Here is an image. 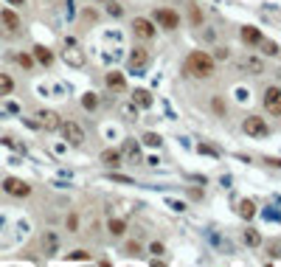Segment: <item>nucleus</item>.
Here are the masks:
<instances>
[{
  "mask_svg": "<svg viewBox=\"0 0 281 267\" xmlns=\"http://www.w3.org/2000/svg\"><path fill=\"white\" fill-rule=\"evenodd\" d=\"M264 110L270 115H281V87H267L264 90Z\"/></svg>",
  "mask_w": 281,
  "mask_h": 267,
  "instance_id": "nucleus-4",
  "label": "nucleus"
},
{
  "mask_svg": "<svg viewBox=\"0 0 281 267\" xmlns=\"http://www.w3.org/2000/svg\"><path fill=\"white\" fill-rule=\"evenodd\" d=\"M245 245H250V247H259V245H261V236H259V231H245Z\"/></svg>",
  "mask_w": 281,
  "mask_h": 267,
  "instance_id": "nucleus-21",
  "label": "nucleus"
},
{
  "mask_svg": "<svg viewBox=\"0 0 281 267\" xmlns=\"http://www.w3.org/2000/svg\"><path fill=\"white\" fill-rule=\"evenodd\" d=\"M17 62H20V65H23V68H31V56L20 54V56H17Z\"/></svg>",
  "mask_w": 281,
  "mask_h": 267,
  "instance_id": "nucleus-30",
  "label": "nucleus"
},
{
  "mask_svg": "<svg viewBox=\"0 0 281 267\" xmlns=\"http://www.w3.org/2000/svg\"><path fill=\"white\" fill-rule=\"evenodd\" d=\"M68 259H76V261H87V259H90V253H87V250H73V253H68Z\"/></svg>",
  "mask_w": 281,
  "mask_h": 267,
  "instance_id": "nucleus-27",
  "label": "nucleus"
},
{
  "mask_svg": "<svg viewBox=\"0 0 281 267\" xmlns=\"http://www.w3.org/2000/svg\"><path fill=\"white\" fill-rule=\"evenodd\" d=\"M59 115H56L54 110H40L37 112V126H42V129H48V132H54V129H59Z\"/></svg>",
  "mask_w": 281,
  "mask_h": 267,
  "instance_id": "nucleus-7",
  "label": "nucleus"
},
{
  "mask_svg": "<svg viewBox=\"0 0 281 267\" xmlns=\"http://www.w3.org/2000/svg\"><path fill=\"white\" fill-rule=\"evenodd\" d=\"M0 23H3V28H6L9 34H14L17 28H20V17L12 12V9H6V12H0Z\"/></svg>",
  "mask_w": 281,
  "mask_h": 267,
  "instance_id": "nucleus-10",
  "label": "nucleus"
},
{
  "mask_svg": "<svg viewBox=\"0 0 281 267\" xmlns=\"http://www.w3.org/2000/svg\"><path fill=\"white\" fill-rule=\"evenodd\" d=\"M3 189H6V194H12V197H28L31 194V186L17 180V177H6V180H3Z\"/></svg>",
  "mask_w": 281,
  "mask_h": 267,
  "instance_id": "nucleus-6",
  "label": "nucleus"
},
{
  "mask_svg": "<svg viewBox=\"0 0 281 267\" xmlns=\"http://www.w3.org/2000/svg\"><path fill=\"white\" fill-rule=\"evenodd\" d=\"M59 132H62V138L68 141V144H73V147H82L84 144V132L76 121H62V124H59Z\"/></svg>",
  "mask_w": 281,
  "mask_h": 267,
  "instance_id": "nucleus-2",
  "label": "nucleus"
},
{
  "mask_svg": "<svg viewBox=\"0 0 281 267\" xmlns=\"http://www.w3.org/2000/svg\"><path fill=\"white\" fill-rule=\"evenodd\" d=\"M62 59H65L68 65H73V68H82V65H84V51L76 48V45H65Z\"/></svg>",
  "mask_w": 281,
  "mask_h": 267,
  "instance_id": "nucleus-9",
  "label": "nucleus"
},
{
  "mask_svg": "<svg viewBox=\"0 0 281 267\" xmlns=\"http://www.w3.org/2000/svg\"><path fill=\"white\" fill-rule=\"evenodd\" d=\"M155 23L163 26V28H169V31H175V28L180 26V17H177L172 9H158V12H155Z\"/></svg>",
  "mask_w": 281,
  "mask_h": 267,
  "instance_id": "nucleus-5",
  "label": "nucleus"
},
{
  "mask_svg": "<svg viewBox=\"0 0 281 267\" xmlns=\"http://www.w3.org/2000/svg\"><path fill=\"white\" fill-rule=\"evenodd\" d=\"M132 31H135V37H140V40H152L155 37V26L147 20V17H135Z\"/></svg>",
  "mask_w": 281,
  "mask_h": 267,
  "instance_id": "nucleus-8",
  "label": "nucleus"
},
{
  "mask_svg": "<svg viewBox=\"0 0 281 267\" xmlns=\"http://www.w3.org/2000/svg\"><path fill=\"white\" fill-rule=\"evenodd\" d=\"M110 3H112V0H110Z\"/></svg>",
  "mask_w": 281,
  "mask_h": 267,
  "instance_id": "nucleus-34",
  "label": "nucleus"
},
{
  "mask_svg": "<svg viewBox=\"0 0 281 267\" xmlns=\"http://www.w3.org/2000/svg\"><path fill=\"white\" fill-rule=\"evenodd\" d=\"M124 155H129V158H138V144L126 141V144H124Z\"/></svg>",
  "mask_w": 281,
  "mask_h": 267,
  "instance_id": "nucleus-26",
  "label": "nucleus"
},
{
  "mask_svg": "<svg viewBox=\"0 0 281 267\" xmlns=\"http://www.w3.org/2000/svg\"><path fill=\"white\" fill-rule=\"evenodd\" d=\"M107 87H110V90H124L126 82H124V76H121V73H115V70H112V73H107Z\"/></svg>",
  "mask_w": 281,
  "mask_h": 267,
  "instance_id": "nucleus-12",
  "label": "nucleus"
},
{
  "mask_svg": "<svg viewBox=\"0 0 281 267\" xmlns=\"http://www.w3.org/2000/svg\"><path fill=\"white\" fill-rule=\"evenodd\" d=\"M239 217H242V219H253V217H256V205H253V200H242V203H239Z\"/></svg>",
  "mask_w": 281,
  "mask_h": 267,
  "instance_id": "nucleus-13",
  "label": "nucleus"
},
{
  "mask_svg": "<svg viewBox=\"0 0 281 267\" xmlns=\"http://www.w3.org/2000/svg\"><path fill=\"white\" fill-rule=\"evenodd\" d=\"M270 256L281 259V239H278V242H270Z\"/></svg>",
  "mask_w": 281,
  "mask_h": 267,
  "instance_id": "nucleus-28",
  "label": "nucleus"
},
{
  "mask_svg": "<svg viewBox=\"0 0 281 267\" xmlns=\"http://www.w3.org/2000/svg\"><path fill=\"white\" fill-rule=\"evenodd\" d=\"M149 250H152V253H158V256H161V253H163V245H161V242H152V247H149Z\"/></svg>",
  "mask_w": 281,
  "mask_h": 267,
  "instance_id": "nucleus-31",
  "label": "nucleus"
},
{
  "mask_svg": "<svg viewBox=\"0 0 281 267\" xmlns=\"http://www.w3.org/2000/svg\"><path fill=\"white\" fill-rule=\"evenodd\" d=\"M121 115H124L126 121H135V118H138V104H135V101L124 104V107H121Z\"/></svg>",
  "mask_w": 281,
  "mask_h": 267,
  "instance_id": "nucleus-18",
  "label": "nucleus"
},
{
  "mask_svg": "<svg viewBox=\"0 0 281 267\" xmlns=\"http://www.w3.org/2000/svg\"><path fill=\"white\" fill-rule=\"evenodd\" d=\"M245 68L253 70V73H264V62H261V59H256V56H250V59H247Z\"/></svg>",
  "mask_w": 281,
  "mask_h": 267,
  "instance_id": "nucleus-20",
  "label": "nucleus"
},
{
  "mask_svg": "<svg viewBox=\"0 0 281 267\" xmlns=\"http://www.w3.org/2000/svg\"><path fill=\"white\" fill-rule=\"evenodd\" d=\"M14 90V82L12 76H6V73H0V96H9V93Z\"/></svg>",
  "mask_w": 281,
  "mask_h": 267,
  "instance_id": "nucleus-19",
  "label": "nucleus"
},
{
  "mask_svg": "<svg viewBox=\"0 0 281 267\" xmlns=\"http://www.w3.org/2000/svg\"><path fill=\"white\" fill-rule=\"evenodd\" d=\"M132 101L138 107H144V110H147V107H152V96H149V90H135Z\"/></svg>",
  "mask_w": 281,
  "mask_h": 267,
  "instance_id": "nucleus-16",
  "label": "nucleus"
},
{
  "mask_svg": "<svg viewBox=\"0 0 281 267\" xmlns=\"http://www.w3.org/2000/svg\"><path fill=\"white\" fill-rule=\"evenodd\" d=\"M242 129H245L250 138H267V132H270V129H267V121L259 118V115H247Z\"/></svg>",
  "mask_w": 281,
  "mask_h": 267,
  "instance_id": "nucleus-3",
  "label": "nucleus"
},
{
  "mask_svg": "<svg viewBox=\"0 0 281 267\" xmlns=\"http://www.w3.org/2000/svg\"><path fill=\"white\" fill-rule=\"evenodd\" d=\"M101 161H104L107 166H118L121 152H115V149H104V152H101Z\"/></svg>",
  "mask_w": 281,
  "mask_h": 267,
  "instance_id": "nucleus-17",
  "label": "nucleus"
},
{
  "mask_svg": "<svg viewBox=\"0 0 281 267\" xmlns=\"http://www.w3.org/2000/svg\"><path fill=\"white\" fill-rule=\"evenodd\" d=\"M34 56H37V62H42V65H51V62H54V54H51L45 45H37V48H34Z\"/></svg>",
  "mask_w": 281,
  "mask_h": 267,
  "instance_id": "nucleus-14",
  "label": "nucleus"
},
{
  "mask_svg": "<svg viewBox=\"0 0 281 267\" xmlns=\"http://www.w3.org/2000/svg\"><path fill=\"white\" fill-rule=\"evenodd\" d=\"M68 228H70V231H76V217H73V214L68 217Z\"/></svg>",
  "mask_w": 281,
  "mask_h": 267,
  "instance_id": "nucleus-32",
  "label": "nucleus"
},
{
  "mask_svg": "<svg viewBox=\"0 0 281 267\" xmlns=\"http://www.w3.org/2000/svg\"><path fill=\"white\" fill-rule=\"evenodd\" d=\"M259 42H261V51H264V54H270V56L278 54V45H275V42H270V40H259Z\"/></svg>",
  "mask_w": 281,
  "mask_h": 267,
  "instance_id": "nucleus-24",
  "label": "nucleus"
},
{
  "mask_svg": "<svg viewBox=\"0 0 281 267\" xmlns=\"http://www.w3.org/2000/svg\"><path fill=\"white\" fill-rule=\"evenodd\" d=\"M9 3H12V6H23V3H26V0H9Z\"/></svg>",
  "mask_w": 281,
  "mask_h": 267,
  "instance_id": "nucleus-33",
  "label": "nucleus"
},
{
  "mask_svg": "<svg viewBox=\"0 0 281 267\" xmlns=\"http://www.w3.org/2000/svg\"><path fill=\"white\" fill-rule=\"evenodd\" d=\"M144 144H147V147H161V135L147 132V135H144Z\"/></svg>",
  "mask_w": 281,
  "mask_h": 267,
  "instance_id": "nucleus-25",
  "label": "nucleus"
},
{
  "mask_svg": "<svg viewBox=\"0 0 281 267\" xmlns=\"http://www.w3.org/2000/svg\"><path fill=\"white\" fill-rule=\"evenodd\" d=\"M242 40H245L247 45H253V42H259V40H261L259 28H253V26H245V28H242Z\"/></svg>",
  "mask_w": 281,
  "mask_h": 267,
  "instance_id": "nucleus-15",
  "label": "nucleus"
},
{
  "mask_svg": "<svg viewBox=\"0 0 281 267\" xmlns=\"http://www.w3.org/2000/svg\"><path fill=\"white\" fill-rule=\"evenodd\" d=\"M144 65H147V51H144V48H135L132 54H129V68L140 70Z\"/></svg>",
  "mask_w": 281,
  "mask_h": 267,
  "instance_id": "nucleus-11",
  "label": "nucleus"
},
{
  "mask_svg": "<svg viewBox=\"0 0 281 267\" xmlns=\"http://www.w3.org/2000/svg\"><path fill=\"white\" fill-rule=\"evenodd\" d=\"M124 250L129 253V256H138V253H140V245H138V242H129V245H126Z\"/></svg>",
  "mask_w": 281,
  "mask_h": 267,
  "instance_id": "nucleus-29",
  "label": "nucleus"
},
{
  "mask_svg": "<svg viewBox=\"0 0 281 267\" xmlns=\"http://www.w3.org/2000/svg\"><path fill=\"white\" fill-rule=\"evenodd\" d=\"M82 104L87 107V110H96V107H98V96H96V93H84V96H82Z\"/></svg>",
  "mask_w": 281,
  "mask_h": 267,
  "instance_id": "nucleus-22",
  "label": "nucleus"
},
{
  "mask_svg": "<svg viewBox=\"0 0 281 267\" xmlns=\"http://www.w3.org/2000/svg\"><path fill=\"white\" fill-rule=\"evenodd\" d=\"M186 73L197 79H208L214 73V59L205 51H191L189 59H186Z\"/></svg>",
  "mask_w": 281,
  "mask_h": 267,
  "instance_id": "nucleus-1",
  "label": "nucleus"
},
{
  "mask_svg": "<svg viewBox=\"0 0 281 267\" xmlns=\"http://www.w3.org/2000/svg\"><path fill=\"white\" fill-rule=\"evenodd\" d=\"M110 233L112 236H121L124 233V219H110Z\"/></svg>",
  "mask_w": 281,
  "mask_h": 267,
  "instance_id": "nucleus-23",
  "label": "nucleus"
}]
</instances>
